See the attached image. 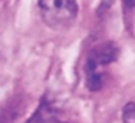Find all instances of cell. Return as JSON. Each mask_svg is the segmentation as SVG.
I'll use <instances>...</instances> for the list:
<instances>
[{"mask_svg": "<svg viewBox=\"0 0 135 123\" xmlns=\"http://www.w3.org/2000/svg\"><path fill=\"white\" fill-rule=\"evenodd\" d=\"M119 57V48L115 42L99 44L89 52L84 65L86 87L90 91H99L103 87L106 68Z\"/></svg>", "mask_w": 135, "mask_h": 123, "instance_id": "cell-1", "label": "cell"}, {"mask_svg": "<svg viewBox=\"0 0 135 123\" xmlns=\"http://www.w3.org/2000/svg\"><path fill=\"white\" fill-rule=\"evenodd\" d=\"M41 15L51 28H65L77 16L76 0H39Z\"/></svg>", "mask_w": 135, "mask_h": 123, "instance_id": "cell-2", "label": "cell"}, {"mask_svg": "<svg viewBox=\"0 0 135 123\" xmlns=\"http://www.w3.org/2000/svg\"><path fill=\"white\" fill-rule=\"evenodd\" d=\"M122 2H123V6L126 9H132L135 6V0H122Z\"/></svg>", "mask_w": 135, "mask_h": 123, "instance_id": "cell-5", "label": "cell"}, {"mask_svg": "<svg viewBox=\"0 0 135 123\" xmlns=\"http://www.w3.org/2000/svg\"><path fill=\"white\" fill-rule=\"evenodd\" d=\"M52 123H64V122H52Z\"/></svg>", "mask_w": 135, "mask_h": 123, "instance_id": "cell-6", "label": "cell"}, {"mask_svg": "<svg viewBox=\"0 0 135 123\" xmlns=\"http://www.w3.org/2000/svg\"><path fill=\"white\" fill-rule=\"evenodd\" d=\"M122 123H135V103H126L123 106Z\"/></svg>", "mask_w": 135, "mask_h": 123, "instance_id": "cell-4", "label": "cell"}, {"mask_svg": "<svg viewBox=\"0 0 135 123\" xmlns=\"http://www.w3.org/2000/svg\"><path fill=\"white\" fill-rule=\"evenodd\" d=\"M54 114H55V111H54L52 106L44 100L36 109V111L32 114V117L28 120V123H51L54 119Z\"/></svg>", "mask_w": 135, "mask_h": 123, "instance_id": "cell-3", "label": "cell"}]
</instances>
